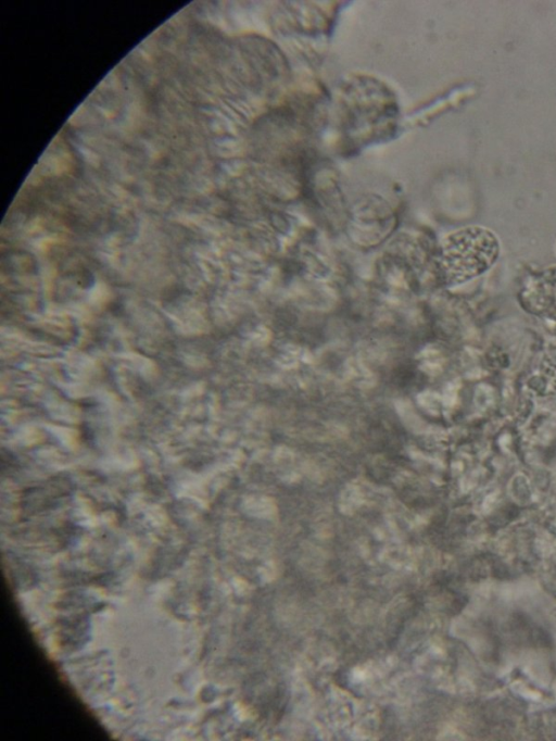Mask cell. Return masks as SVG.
<instances>
[{
  "mask_svg": "<svg viewBox=\"0 0 556 741\" xmlns=\"http://www.w3.org/2000/svg\"><path fill=\"white\" fill-rule=\"evenodd\" d=\"M500 254L497 238L482 227H467L451 235L442 247L441 267L448 284L470 280L496 262Z\"/></svg>",
  "mask_w": 556,
  "mask_h": 741,
  "instance_id": "6da1fadb",
  "label": "cell"
},
{
  "mask_svg": "<svg viewBox=\"0 0 556 741\" xmlns=\"http://www.w3.org/2000/svg\"><path fill=\"white\" fill-rule=\"evenodd\" d=\"M518 299L527 312L556 321V266L529 276L519 289Z\"/></svg>",
  "mask_w": 556,
  "mask_h": 741,
  "instance_id": "7a4b0ae2",
  "label": "cell"
}]
</instances>
